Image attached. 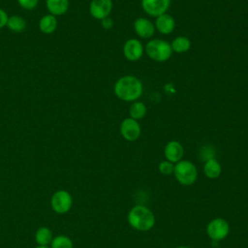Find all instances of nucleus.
Returning a JSON list of instances; mask_svg holds the SVG:
<instances>
[{
    "label": "nucleus",
    "instance_id": "f257e3e1",
    "mask_svg": "<svg viewBox=\"0 0 248 248\" xmlns=\"http://www.w3.org/2000/svg\"><path fill=\"white\" fill-rule=\"evenodd\" d=\"M115 96L124 102H135L141 96L143 85L135 76H124L118 78L113 87Z\"/></svg>",
    "mask_w": 248,
    "mask_h": 248
},
{
    "label": "nucleus",
    "instance_id": "f03ea898",
    "mask_svg": "<svg viewBox=\"0 0 248 248\" xmlns=\"http://www.w3.org/2000/svg\"><path fill=\"white\" fill-rule=\"evenodd\" d=\"M128 222L137 231H149L155 224L153 212L146 206L138 204L132 207L128 213Z\"/></svg>",
    "mask_w": 248,
    "mask_h": 248
},
{
    "label": "nucleus",
    "instance_id": "7ed1b4c3",
    "mask_svg": "<svg viewBox=\"0 0 248 248\" xmlns=\"http://www.w3.org/2000/svg\"><path fill=\"white\" fill-rule=\"evenodd\" d=\"M144 50L150 59L157 62H165L172 54L170 44L162 39L150 40L147 42Z\"/></svg>",
    "mask_w": 248,
    "mask_h": 248
},
{
    "label": "nucleus",
    "instance_id": "20e7f679",
    "mask_svg": "<svg viewBox=\"0 0 248 248\" xmlns=\"http://www.w3.org/2000/svg\"><path fill=\"white\" fill-rule=\"evenodd\" d=\"M173 173L176 180L184 186L192 185L198 177L196 166L187 160H180L179 162L175 163Z\"/></svg>",
    "mask_w": 248,
    "mask_h": 248
},
{
    "label": "nucleus",
    "instance_id": "39448f33",
    "mask_svg": "<svg viewBox=\"0 0 248 248\" xmlns=\"http://www.w3.org/2000/svg\"><path fill=\"white\" fill-rule=\"evenodd\" d=\"M73 205V198L66 190H57L50 198L51 209L57 214H65Z\"/></svg>",
    "mask_w": 248,
    "mask_h": 248
},
{
    "label": "nucleus",
    "instance_id": "423d86ee",
    "mask_svg": "<svg viewBox=\"0 0 248 248\" xmlns=\"http://www.w3.org/2000/svg\"><path fill=\"white\" fill-rule=\"evenodd\" d=\"M230 232V225L229 223L223 219V218H215L211 220L207 227H206V232L207 235L211 240L214 241H220L227 237Z\"/></svg>",
    "mask_w": 248,
    "mask_h": 248
},
{
    "label": "nucleus",
    "instance_id": "0eeeda50",
    "mask_svg": "<svg viewBox=\"0 0 248 248\" xmlns=\"http://www.w3.org/2000/svg\"><path fill=\"white\" fill-rule=\"evenodd\" d=\"M120 134L128 141L137 140L141 133L140 125L138 120H135L131 117L125 118L120 124Z\"/></svg>",
    "mask_w": 248,
    "mask_h": 248
},
{
    "label": "nucleus",
    "instance_id": "6e6552de",
    "mask_svg": "<svg viewBox=\"0 0 248 248\" xmlns=\"http://www.w3.org/2000/svg\"><path fill=\"white\" fill-rule=\"evenodd\" d=\"M170 6V0H141L143 11L154 17L166 14Z\"/></svg>",
    "mask_w": 248,
    "mask_h": 248
},
{
    "label": "nucleus",
    "instance_id": "1a4fd4ad",
    "mask_svg": "<svg viewBox=\"0 0 248 248\" xmlns=\"http://www.w3.org/2000/svg\"><path fill=\"white\" fill-rule=\"evenodd\" d=\"M112 10V0H92L89 5V13L96 19L108 17Z\"/></svg>",
    "mask_w": 248,
    "mask_h": 248
},
{
    "label": "nucleus",
    "instance_id": "9d476101",
    "mask_svg": "<svg viewBox=\"0 0 248 248\" xmlns=\"http://www.w3.org/2000/svg\"><path fill=\"white\" fill-rule=\"evenodd\" d=\"M144 47L138 39H129L123 46V54L129 61H138L143 55Z\"/></svg>",
    "mask_w": 248,
    "mask_h": 248
},
{
    "label": "nucleus",
    "instance_id": "9b49d317",
    "mask_svg": "<svg viewBox=\"0 0 248 248\" xmlns=\"http://www.w3.org/2000/svg\"><path fill=\"white\" fill-rule=\"evenodd\" d=\"M183 154H184L183 146L177 140L169 141L164 148L165 158L173 164L179 162L182 159Z\"/></svg>",
    "mask_w": 248,
    "mask_h": 248
},
{
    "label": "nucleus",
    "instance_id": "f8f14e48",
    "mask_svg": "<svg viewBox=\"0 0 248 248\" xmlns=\"http://www.w3.org/2000/svg\"><path fill=\"white\" fill-rule=\"evenodd\" d=\"M135 32L142 39H149L154 35L155 25L145 17H138L134 22Z\"/></svg>",
    "mask_w": 248,
    "mask_h": 248
},
{
    "label": "nucleus",
    "instance_id": "ddd939ff",
    "mask_svg": "<svg viewBox=\"0 0 248 248\" xmlns=\"http://www.w3.org/2000/svg\"><path fill=\"white\" fill-rule=\"evenodd\" d=\"M155 29L163 35L170 34L175 27V21L174 18L169 15V14H163L156 17L155 20Z\"/></svg>",
    "mask_w": 248,
    "mask_h": 248
},
{
    "label": "nucleus",
    "instance_id": "4468645a",
    "mask_svg": "<svg viewBox=\"0 0 248 248\" xmlns=\"http://www.w3.org/2000/svg\"><path fill=\"white\" fill-rule=\"evenodd\" d=\"M46 8L50 15L61 16L69 9V0H46Z\"/></svg>",
    "mask_w": 248,
    "mask_h": 248
},
{
    "label": "nucleus",
    "instance_id": "2eb2a0df",
    "mask_svg": "<svg viewBox=\"0 0 248 248\" xmlns=\"http://www.w3.org/2000/svg\"><path fill=\"white\" fill-rule=\"evenodd\" d=\"M221 171H222V167L218 162V160H216L215 158H211L204 162L203 172L205 176H207L208 178L215 179L219 177V175L221 174Z\"/></svg>",
    "mask_w": 248,
    "mask_h": 248
},
{
    "label": "nucleus",
    "instance_id": "dca6fc26",
    "mask_svg": "<svg viewBox=\"0 0 248 248\" xmlns=\"http://www.w3.org/2000/svg\"><path fill=\"white\" fill-rule=\"evenodd\" d=\"M53 237L52 231L47 227H40L35 232V241L40 246L50 245Z\"/></svg>",
    "mask_w": 248,
    "mask_h": 248
},
{
    "label": "nucleus",
    "instance_id": "f3484780",
    "mask_svg": "<svg viewBox=\"0 0 248 248\" xmlns=\"http://www.w3.org/2000/svg\"><path fill=\"white\" fill-rule=\"evenodd\" d=\"M57 27V20L53 15H46L39 21V28L45 34H51Z\"/></svg>",
    "mask_w": 248,
    "mask_h": 248
},
{
    "label": "nucleus",
    "instance_id": "a211bd4d",
    "mask_svg": "<svg viewBox=\"0 0 248 248\" xmlns=\"http://www.w3.org/2000/svg\"><path fill=\"white\" fill-rule=\"evenodd\" d=\"M172 52L176 53H184L187 52L191 47V41L188 37L185 36H178L173 39L170 44Z\"/></svg>",
    "mask_w": 248,
    "mask_h": 248
},
{
    "label": "nucleus",
    "instance_id": "6ab92c4d",
    "mask_svg": "<svg viewBox=\"0 0 248 248\" xmlns=\"http://www.w3.org/2000/svg\"><path fill=\"white\" fill-rule=\"evenodd\" d=\"M146 111H147V108H146L145 105L140 101L133 102L129 108L130 117L135 120L142 119L145 116Z\"/></svg>",
    "mask_w": 248,
    "mask_h": 248
},
{
    "label": "nucleus",
    "instance_id": "aec40b11",
    "mask_svg": "<svg viewBox=\"0 0 248 248\" xmlns=\"http://www.w3.org/2000/svg\"><path fill=\"white\" fill-rule=\"evenodd\" d=\"M7 26L13 32L18 33V32H22L25 29L26 22L23 19V17L19 16H9L8 18Z\"/></svg>",
    "mask_w": 248,
    "mask_h": 248
},
{
    "label": "nucleus",
    "instance_id": "412c9836",
    "mask_svg": "<svg viewBox=\"0 0 248 248\" xmlns=\"http://www.w3.org/2000/svg\"><path fill=\"white\" fill-rule=\"evenodd\" d=\"M49 247L50 248H74V243L69 236L59 234L53 237Z\"/></svg>",
    "mask_w": 248,
    "mask_h": 248
},
{
    "label": "nucleus",
    "instance_id": "4be33fe9",
    "mask_svg": "<svg viewBox=\"0 0 248 248\" xmlns=\"http://www.w3.org/2000/svg\"><path fill=\"white\" fill-rule=\"evenodd\" d=\"M159 170L161 173H163L165 175L171 174V173H173V170H174V164L168 160L162 161L159 164Z\"/></svg>",
    "mask_w": 248,
    "mask_h": 248
},
{
    "label": "nucleus",
    "instance_id": "5701e85b",
    "mask_svg": "<svg viewBox=\"0 0 248 248\" xmlns=\"http://www.w3.org/2000/svg\"><path fill=\"white\" fill-rule=\"evenodd\" d=\"M214 149L210 146H203L201 150V156L204 161H207L211 158H214Z\"/></svg>",
    "mask_w": 248,
    "mask_h": 248
},
{
    "label": "nucleus",
    "instance_id": "b1692460",
    "mask_svg": "<svg viewBox=\"0 0 248 248\" xmlns=\"http://www.w3.org/2000/svg\"><path fill=\"white\" fill-rule=\"evenodd\" d=\"M17 2L21 8L25 10H32L37 6L39 0H17Z\"/></svg>",
    "mask_w": 248,
    "mask_h": 248
},
{
    "label": "nucleus",
    "instance_id": "393cba45",
    "mask_svg": "<svg viewBox=\"0 0 248 248\" xmlns=\"http://www.w3.org/2000/svg\"><path fill=\"white\" fill-rule=\"evenodd\" d=\"M8 18H9V17H8L7 13H6L3 9H0V29L7 25Z\"/></svg>",
    "mask_w": 248,
    "mask_h": 248
},
{
    "label": "nucleus",
    "instance_id": "a878e982",
    "mask_svg": "<svg viewBox=\"0 0 248 248\" xmlns=\"http://www.w3.org/2000/svg\"><path fill=\"white\" fill-rule=\"evenodd\" d=\"M102 25H103V27H104V28H106V29H109V28H111V27H112L113 22H112V20L108 16V17H106V18L102 19Z\"/></svg>",
    "mask_w": 248,
    "mask_h": 248
},
{
    "label": "nucleus",
    "instance_id": "bb28decb",
    "mask_svg": "<svg viewBox=\"0 0 248 248\" xmlns=\"http://www.w3.org/2000/svg\"><path fill=\"white\" fill-rule=\"evenodd\" d=\"M34 248H50L49 246H40V245H37L36 247H34Z\"/></svg>",
    "mask_w": 248,
    "mask_h": 248
},
{
    "label": "nucleus",
    "instance_id": "cd10ccee",
    "mask_svg": "<svg viewBox=\"0 0 248 248\" xmlns=\"http://www.w3.org/2000/svg\"><path fill=\"white\" fill-rule=\"evenodd\" d=\"M176 248H190V247H188V246H178Z\"/></svg>",
    "mask_w": 248,
    "mask_h": 248
}]
</instances>
